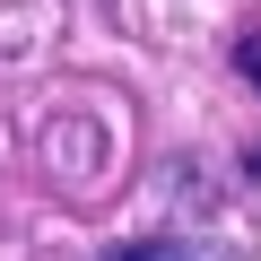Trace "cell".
Returning a JSON list of instances; mask_svg holds the SVG:
<instances>
[{"instance_id": "2", "label": "cell", "mask_w": 261, "mask_h": 261, "mask_svg": "<svg viewBox=\"0 0 261 261\" xmlns=\"http://www.w3.org/2000/svg\"><path fill=\"white\" fill-rule=\"evenodd\" d=\"M235 70H244V87H261V18L235 35Z\"/></svg>"}, {"instance_id": "1", "label": "cell", "mask_w": 261, "mask_h": 261, "mask_svg": "<svg viewBox=\"0 0 261 261\" xmlns=\"http://www.w3.org/2000/svg\"><path fill=\"white\" fill-rule=\"evenodd\" d=\"M105 261H218L209 244H183V235H148V244H122V252H105Z\"/></svg>"}]
</instances>
